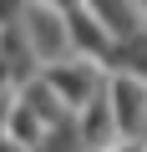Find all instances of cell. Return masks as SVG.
Masks as SVG:
<instances>
[{
	"instance_id": "cell-1",
	"label": "cell",
	"mask_w": 147,
	"mask_h": 152,
	"mask_svg": "<svg viewBox=\"0 0 147 152\" xmlns=\"http://www.w3.org/2000/svg\"><path fill=\"white\" fill-rule=\"evenodd\" d=\"M107 112L117 117L122 132H142V127H147V86L137 81V76H117V86H112V107H107Z\"/></svg>"
},
{
	"instance_id": "cell-2",
	"label": "cell",
	"mask_w": 147,
	"mask_h": 152,
	"mask_svg": "<svg viewBox=\"0 0 147 152\" xmlns=\"http://www.w3.org/2000/svg\"><path fill=\"white\" fill-rule=\"evenodd\" d=\"M15 10H20V0H0V20H5V26H10V15H15Z\"/></svg>"
}]
</instances>
